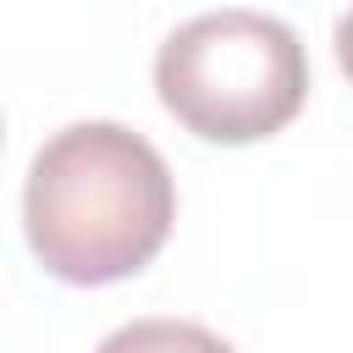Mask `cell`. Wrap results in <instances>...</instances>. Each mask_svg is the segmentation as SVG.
<instances>
[{
	"instance_id": "obj_1",
	"label": "cell",
	"mask_w": 353,
	"mask_h": 353,
	"mask_svg": "<svg viewBox=\"0 0 353 353\" xmlns=\"http://www.w3.org/2000/svg\"><path fill=\"white\" fill-rule=\"evenodd\" d=\"M171 221V165L121 121L61 127L33 154L22 182L28 248L66 287H110L138 276L165 248Z\"/></svg>"
},
{
	"instance_id": "obj_2",
	"label": "cell",
	"mask_w": 353,
	"mask_h": 353,
	"mask_svg": "<svg viewBox=\"0 0 353 353\" xmlns=\"http://www.w3.org/2000/svg\"><path fill=\"white\" fill-rule=\"evenodd\" d=\"M154 94L193 138L243 149L276 138L303 110L309 61L281 17L226 6L165 33L154 50Z\"/></svg>"
},
{
	"instance_id": "obj_3",
	"label": "cell",
	"mask_w": 353,
	"mask_h": 353,
	"mask_svg": "<svg viewBox=\"0 0 353 353\" xmlns=\"http://www.w3.org/2000/svg\"><path fill=\"white\" fill-rule=\"evenodd\" d=\"M94 353H237L226 336H215L199 320H171V314H149V320H127L116 325Z\"/></svg>"
},
{
	"instance_id": "obj_4",
	"label": "cell",
	"mask_w": 353,
	"mask_h": 353,
	"mask_svg": "<svg viewBox=\"0 0 353 353\" xmlns=\"http://www.w3.org/2000/svg\"><path fill=\"white\" fill-rule=\"evenodd\" d=\"M331 44H336V66H342L347 83H353V6L336 17V39H331Z\"/></svg>"
}]
</instances>
